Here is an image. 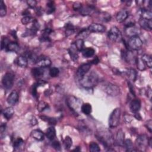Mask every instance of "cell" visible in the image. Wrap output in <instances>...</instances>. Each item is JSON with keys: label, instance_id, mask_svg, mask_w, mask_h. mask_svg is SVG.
Segmentation results:
<instances>
[{"label": "cell", "instance_id": "cell-1", "mask_svg": "<svg viewBox=\"0 0 152 152\" xmlns=\"http://www.w3.org/2000/svg\"><path fill=\"white\" fill-rule=\"evenodd\" d=\"M81 85L86 89H91L96 86L99 82V75L95 71L87 73L81 80Z\"/></svg>", "mask_w": 152, "mask_h": 152}, {"label": "cell", "instance_id": "cell-2", "mask_svg": "<svg viewBox=\"0 0 152 152\" xmlns=\"http://www.w3.org/2000/svg\"><path fill=\"white\" fill-rule=\"evenodd\" d=\"M67 103L68 106L71 110H72L75 113H77L80 109L82 108V101L75 98L73 96H69L67 100Z\"/></svg>", "mask_w": 152, "mask_h": 152}, {"label": "cell", "instance_id": "cell-3", "mask_svg": "<svg viewBox=\"0 0 152 152\" xmlns=\"http://www.w3.org/2000/svg\"><path fill=\"white\" fill-rule=\"evenodd\" d=\"M121 118V109L119 108L115 109L111 114L109 118V126L111 128L116 127L119 124Z\"/></svg>", "mask_w": 152, "mask_h": 152}, {"label": "cell", "instance_id": "cell-4", "mask_svg": "<svg viewBox=\"0 0 152 152\" xmlns=\"http://www.w3.org/2000/svg\"><path fill=\"white\" fill-rule=\"evenodd\" d=\"M128 45L130 48L134 51L140 50L143 46V41L138 36H132L129 39L128 41Z\"/></svg>", "mask_w": 152, "mask_h": 152}, {"label": "cell", "instance_id": "cell-5", "mask_svg": "<svg viewBox=\"0 0 152 152\" xmlns=\"http://www.w3.org/2000/svg\"><path fill=\"white\" fill-rule=\"evenodd\" d=\"M136 146L140 150H144L149 145V139L146 135L142 134L137 137L135 140Z\"/></svg>", "mask_w": 152, "mask_h": 152}, {"label": "cell", "instance_id": "cell-6", "mask_svg": "<svg viewBox=\"0 0 152 152\" xmlns=\"http://www.w3.org/2000/svg\"><path fill=\"white\" fill-rule=\"evenodd\" d=\"M108 38L113 42H119L122 39V35L119 29L116 27H112L108 32Z\"/></svg>", "mask_w": 152, "mask_h": 152}, {"label": "cell", "instance_id": "cell-7", "mask_svg": "<svg viewBox=\"0 0 152 152\" xmlns=\"http://www.w3.org/2000/svg\"><path fill=\"white\" fill-rule=\"evenodd\" d=\"M14 75L11 73H7L3 76L2 79V84L7 89H10L14 84Z\"/></svg>", "mask_w": 152, "mask_h": 152}, {"label": "cell", "instance_id": "cell-8", "mask_svg": "<svg viewBox=\"0 0 152 152\" xmlns=\"http://www.w3.org/2000/svg\"><path fill=\"white\" fill-rule=\"evenodd\" d=\"M91 66H92V64L90 63L83 64L79 67L77 71V73H76L77 77L79 80H81L84 77V75L87 73H89V70L91 68Z\"/></svg>", "mask_w": 152, "mask_h": 152}, {"label": "cell", "instance_id": "cell-9", "mask_svg": "<svg viewBox=\"0 0 152 152\" xmlns=\"http://www.w3.org/2000/svg\"><path fill=\"white\" fill-rule=\"evenodd\" d=\"M105 91L111 96H116L120 93V88L115 84L109 83L105 87Z\"/></svg>", "mask_w": 152, "mask_h": 152}, {"label": "cell", "instance_id": "cell-10", "mask_svg": "<svg viewBox=\"0 0 152 152\" xmlns=\"http://www.w3.org/2000/svg\"><path fill=\"white\" fill-rule=\"evenodd\" d=\"M36 64L38 66V67H40V68L48 67L51 65V61L47 56H42L38 57Z\"/></svg>", "mask_w": 152, "mask_h": 152}, {"label": "cell", "instance_id": "cell-11", "mask_svg": "<svg viewBox=\"0 0 152 152\" xmlns=\"http://www.w3.org/2000/svg\"><path fill=\"white\" fill-rule=\"evenodd\" d=\"M89 31L92 33H103L105 32L106 30V27L101 24L98 23H93L90 24L88 28H87Z\"/></svg>", "mask_w": 152, "mask_h": 152}, {"label": "cell", "instance_id": "cell-12", "mask_svg": "<svg viewBox=\"0 0 152 152\" xmlns=\"http://www.w3.org/2000/svg\"><path fill=\"white\" fill-rule=\"evenodd\" d=\"M78 50L76 48L74 43H72L70 48L68 50V53L70 56L71 59L74 62H76L79 59V54Z\"/></svg>", "mask_w": 152, "mask_h": 152}, {"label": "cell", "instance_id": "cell-13", "mask_svg": "<svg viewBox=\"0 0 152 152\" xmlns=\"http://www.w3.org/2000/svg\"><path fill=\"white\" fill-rule=\"evenodd\" d=\"M19 100V94L16 90H13L8 96L7 101L10 105H15Z\"/></svg>", "mask_w": 152, "mask_h": 152}, {"label": "cell", "instance_id": "cell-14", "mask_svg": "<svg viewBox=\"0 0 152 152\" xmlns=\"http://www.w3.org/2000/svg\"><path fill=\"white\" fill-rule=\"evenodd\" d=\"M141 108V102L139 99H134L130 104V109L132 113H137Z\"/></svg>", "mask_w": 152, "mask_h": 152}, {"label": "cell", "instance_id": "cell-15", "mask_svg": "<svg viewBox=\"0 0 152 152\" xmlns=\"http://www.w3.org/2000/svg\"><path fill=\"white\" fill-rule=\"evenodd\" d=\"M115 144L119 146H123L124 143V132L122 130H119L116 133L115 139Z\"/></svg>", "mask_w": 152, "mask_h": 152}, {"label": "cell", "instance_id": "cell-16", "mask_svg": "<svg viewBox=\"0 0 152 152\" xmlns=\"http://www.w3.org/2000/svg\"><path fill=\"white\" fill-rule=\"evenodd\" d=\"M129 16V13L126 10L119 11L116 16V20L118 23H123Z\"/></svg>", "mask_w": 152, "mask_h": 152}, {"label": "cell", "instance_id": "cell-17", "mask_svg": "<svg viewBox=\"0 0 152 152\" xmlns=\"http://www.w3.org/2000/svg\"><path fill=\"white\" fill-rule=\"evenodd\" d=\"M139 24L142 28L148 31H150L152 29V21L151 20H147L141 18L139 20Z\"/></svg>", "mask_w": 152, "mask_h": 152}, {"label": "cell", "instance_id": "cell-18", "mask_svg": "<svg viewBox=\"0 0 152 152\" xmlns=\"http://www.w3.org/2000/svg\"><path fill=\"white\" fill-rule=\"evenodd\" d=\"M95 11V7L92 6H87L86 7H82L80 10V12L81 14L83 16H89V15L92 14Z\"/></svg>", "mask_w": 152, "mask_h": 152}, {"label": "cell", "instance_id": "cell-19", "mask_svg": "<svg viewBox=\"0 0 152 152\" xmlns=\"http://www.w3.org/2000/svg\"><path fill=\"white\" fill-rule=\"evenodd\" d=\"M16 63L20 67L25 68L28 65V59L26 56H19L16 60Z\"/></svg>", "mask_w": 152, "mask_h": 152}, {"label": "cell", "instance_id": "cell-20", "mask_svg": "<svg viewBox=\"0 0 152 152\" xmlns=\"http://www.w3.org/2000/svg\"><path fill=\"white\" fill-rule=\"evenodd\" d=\"M31 136L38 141H42L44 140V134L40 130H34L31 132Z\"/></svg>", "mask_w": 152, "mask_h": 152}, {"label": "cell", "instance_id": "cell-21", "mask_svg": "<svg viewBox=\"0 0 152 152\" xmlns=\"http://www.w3.org/2000/svg\"><path fill=\"white\" fill-rule=\"evenodd\" d=\"M6 51L8 52H17L19 50L20 47L19 45L17 42H10L7 47L6 48Z\"/></svg>", "mask_w": 152, "mask_h": 152}, {"label": "cell", "instance_id": "cell-22", "mask_svg": "<svg viewBox=\"0 0 152 152\" xmlns=\"http://www.w3.org/2000/svg\"><path fill=\"white\" fill-rule=\"evenodd\" d=\"M32 74L36 79H39L43 75L44 70L43 68L36 67L32 70Z\"/></svg>", "mask_w": 152, "mask_h": 152}, {"label": "cell", "instance_id": "cell-23", "mask_svg": "<svg viewBox=\"0 0 152 152\" xmlns=\"http://www.w3.org/2000/svg\"><path fill=\"white\" fill-rule=\"evenodd\" d=\"M140 16L141 18L147 19V20H151L152 19V13L151 10H149L145 8H142L140 10Z\"/></svg>", "mask_w": 152, "mask_h": 152}, {"label": "cell", "instance_id": "cell-24", "mask_svg": "<svg viewBox=\"0 0 152 152\" xmlns=\"http://www.w3.org/2000/svg\"><path fill=\"white\" fill-rule=\"evenodd\" d=\"M14 114V110L13 107H8L4 109L3 111V115L4 117L7 120L10 119Z\"/></svg>", "mask_w": 152, "mask_h": 152}, {"label": "cell", "instance_id": "cell-25", "mask_svg": "<svg viewBox=\"0 0 152 152\" xmlns=\"http://www.w3.org/2000/svg\"><path fill=\"white\" fill-rule=\"evenodd\" d=\"M46 134L47 137L50 140H53L56 136V130L54 127H51L48 128L46 131Z\"/></svg>", "mask_w": 152, "mask_h": 152}, {"label": "cell", "instance_id": "cell-26", "mask_svg": "<svg viewBox=\"0 0 152 152\" xmlns=\"http://www.w3.org/2000/svg\"><path fill=\"white\" fill-rule=\"evenodd\" d=\"M81 111L84 114H85L86 115H89L91 113H92V105L88 103H83L82 106Z\"/></svg>", "mask_w": 152, "mask_h": 152}, {"label": "cell", "instance_id": "cell-27", "mask_svg": "<svg viewBox=\"0 0 152 152\" xmlns=\"http://www.w3.org/2000/svg\"><path fill=\"white\" fill-rule=\"evenodd\" d=\"M83 56L86 58H90L94 55L95 51L93 48H84L83 51H82Z\"/></svg>", "mask_w": 152, "mask_h": 152}, {"label": "cell", "instance_id": "cell-28", "mask_svg": "<svg viewBox=\"0 0 152 152\" xmlns=\"http://www.w3.org/2000/svg\"><path fill=\"white\" fill-rule=\"evenodd\" d=\"M142 60L143 61L145 65H146L149 68H151L152 66V59L151 56L149 55L144 54L142 57Z\"/></svg>", "mask_w": 152, "mask_h": 152}, {"label": "cell", "instance_id": "cell-29", "mask_svg": "<svg viewBox=\"0 0 152 152\" xmlns=\"http://www.w3.org/2000/svg\"><path fill=\"white\" fill-rule=\"evenodd\" d=\"M127 75L130 80L132 82H135L137 79V71L134 69H129L127 71Z\"/></svg>", "mask_w": 152, "mask_h": 152}, {"label": "cell", "instance_id": "cell-30", "mask_svg": "<svg viewBox=\"0 0 152 152\" xmlns=\"http://www.w3.org/2000/svg\"><path fill=\"white\" fill-rule=\"evenodd\" d=\"M124 145L125 146L127 151H136L134 149V146H133L132 141L131 140H130V139H127L124 142Z\"/></svg>", "mask_w": 152, "mask_h": 152}, {"label": "cell", "instance_id": "cell-31", "mask_svg": "<svg viewBox=\"0 0 152 152\" xmlns=\"http://www.w3.org/2000/svg\"><path fill=\"white\" fill-rule=\"evenodd\" d=\"M126 33H127V35H131V36H136V35H137V34L139 33V30H137V28H135L134 26L130 27H127Z\"/></svg>", "mask_w": 152, "mask_h": 152}, {"label": "cell", "instance_id": "cell-32", "mask_svg": "<svg viewBox=\"0 0 152 152\" xmlns=\"http://www.w3.org/2000/svg\"><path fill=\"white\" fill-rule=\"evenodd\" d=\"M74 32V26L71 23H67L66 25V33L68 36L73 34Z\"/></svg>", "mask_w": 152, "mask_h": 152}, {"label": "cell", "instance_id": "cell-33", "mask_svg": "<svg viewBox=\"0 0 152 152\" xmlns=\"http://www.w3.org/2000/svg\"><path fill=\"white\" fill-rule=\"evenodd\" d=\"M7 14V7L3 1H0V16L4 17Z\"/></svg>", "mask_w": 152, "mask_h": 152}, {"label": "cell", "instance_id": "cell-34", "mask_svg": "<svg viewBox=\"0 0 152 152\" xmlns=\"http://www.w3.org/2000/svg\"><path fill=\"white\" fill-rule=\"evenodd\" d=\"M89 150L92 152H98L100 150L99 145L95 142H91L90 143Z\"/></svg>", "mask_w": 152, "mask_h": 152}, {"label": "cell", "instance_id": "cell-35", "mask_svg": "<svg viewBox=\"0 0 152 152\" xmlns=\"http://www.w3.org/2000/svg\"><path fill=\"white\" fill-rule=\"evenodd\" d=\"M135 63L137 64V68L141 70H144L146 68V65L144 64V63H143V61L142 60V59L140 58H136L135 59Z\"/></svg>", "mask_w": 152, "mask_h": 152}, {"label": "cell", "instance_id": "cell-36", "mask_svg": "<svg viewBox=\"0 0 152 152\" xmlns=\"http://www.w3.org/2000/svg\"><path fill=\"white\" fill-rule=\"evenodd\" d=\"M40 118H42V120L46 121V122L50 124L55 125L56 123V120L54 118L46 116H40Z\"/></svg>", "mask_w": 152, "mask_h": 152}, {"label": "cell", "instance_id": "cell-37", "mask_svg": "<svg viewBox=\"0 0 152 152\" xmlns=\"http://www.w3.org/2000/svg\"><path fill=\"white\" fill-rule=\"evenodd\" d=\"M76 48H77L79 51H82L84 49V41L83 39H77L74 43Z\"/></svg>", "mask_w": 152, "mask_h": 152}, {"label": "cell", "instance_id": "cell-38", "mask_svg": "<svg viewBox=\"0 0 152 152\" xmlns=\"http://www.w3.org/2000/svg\"><path fill=\"white\" fill-rule=\"evenodd\" d=\"M64 144L66 149L68 150L71 148L73 145V141L72 139L69 136H67L64 140Z\"/></svg>", "mask_w": 152, "mask_h": 152}, {"label": "cell", "instance_id": "cell-39", "mask_svg": "<svg viewBox=\"0 0 152 152\" xmlns=\"http://www.w3.org/2000/svg\"><path fill=\"white\" fill-rule=\"evenodd\" d=\"M90 32L88 30V29H83L79 33L77 38H79V39H83V38H86L90 34Z\"/></svg>", "mask_w": 152, "mask_h": 152}, {"label": "cell", "instance_id": "cell-40", "mask_svg": "<svg viewBox=\"0 0 152 152\" xmlns=\"http://www.w3.org/2000/svg\"><path fill=\"white\" fill-rule=\"evenodd\" d=\"M24 144V141L21 138H18L16 140V141L14 142V149L15 150H17L19 149L20 147L22 146V145Z\"/></svg>", "mask_w": 152, "mask_h": 152}, {"label": "cell", "instance_id": "cell-41", "mask_svg": "<svg viewBox=\"0 0 152 152\" xmlns=\"http://www.w3.org/2000/svg\"><path fill=\"white\" fill-rule=\"evenodd\" d=\"M48 107V104L45 103V102H40L38 106V110L39 112H42L45 111L46 109H47Z\"/></svg>", "mask_w": 152, "mask_h": 152}, {"label": "cell", "instance_id": "cell-42", "mask_svg": "<svg viewBox=\"0 0 152 152\" xmlns=\"http://www.w3.org/2000/svg\"><path fill=\"white\" fill-rule=\"evenodd\" d=\"M59 73V70L56 67H52L50 70V75L52 77H56Z\"/></svg>", "mask_w": 152, "mask_h": 152}, {"label": "cell", "instance_id": "cell-43", "mask_svg": "<svg viewBox=\"0 0 152 152\" xmlns=\"http://www.w3.org/2000/svg\"><path fill=\"white\" fill-rule=\"evenodd\" d=\"M100 18L103 22H109L111 19V17L110 16V14L108 13H103L102 14H100Z\"/></svg>", "mask_w": 152, "mask_h": 152}, {"label": "cell", "instance_id": "cell-44", "mask_svg": "<svg viewBox=\"0 0 152 152\" xmlns=\"http://www.w3.org/2000/svg\"><path fill=\"white\" fill-rule=\"evenodd\" d=\"M32 21H33V19H32V18L29 16H26L22 19V23L23 24H27Z\"/></svg>", "mask_w": 152, "mask_h": 152}, {"label": "cell", "instance_id": "cell-45", "mask_svg": "<svg viewBox=\"0 0 152 152\" xmlns=\"http://www.w3.org/2000/svg\"><path fill=\"white\" fill-rule=\"evenodd\" d=\"M10 42V40L7 38H4L1 41V50H3V49H6L7 45Z\"/></svg>", "mask_w": 152, "mask_h": 152}, {"label": "cell", "instance_id": "cell-46", "mask_svg": "<svg viewBox=\"0 0 152 152\" xmlns=\"http://www.w3.org/2000/svg\"><path fill=\"white\" fill-rule=\"evenodd\" d=\"M27 3L30 8H35L37 5V1H35V0H28V1H27Z\"/></svg>", "mask_w": 152, "mask_h": 152}, {"label": "cell", "instance_id": "cell-47", "mask_svg": "<svg viewBox=\"0 0 152 152\" xmlns=\"http://www.w3.org/2000/svg\"><path fill=\"white\" fill-rule=\"evenodd\" d=\"M38 86V83H35L32 86V95L34 97H36L37 96V87Z\"/></svg>", "mask_w": 152, "mask_h": 152}, {"label": "cell", "instance_id": "cell-48", "mask_svg": "<svg viewBox=\"0 0 152 152\" xmlns=\"http://www.w3.org/2000/svg\"><path fill=\"white\" fill-rule=\"evenodd\" d=\"M52 146L53 148L55 149V150H59L61 149L60 143H59V142H58V141H54V142H53V143H52Z\"/></svg>", "mask_w": 152, "mask_h": 152}, {"label": "cell", "instance_id": "cell-49", "mask_svg": "<svg viewBox=\"0 0 152 152\" xmlns=\"http://www.w3.org/2000/svg\"><path fill=\"white\" fill-rule=\"evenodd\" d=\"M151 124H152V121H151V119L147 121V122L146 124V126L147 130L149 131V132L150 133H151V132H152V126H151Z\"/></svg>", "mask_w": 152, "mask_h": 152}, {"label": "cell", "instance_id": "cell-50", "mask_svg": "<svg viewBox=\"0 0 152 152\" xmlns=\"http://www.w3.org/2000/svg\"><path fill=\"white\" fill-rule=\"evenodd\" d=\"M82 6L80 3H75L73 5V8L74 10H80Z\"/></svg>", "mask_w": 152, "mask_h": 152}, {"label": "cell", "instance_id": "cell-51", "mask_svg": "<svg viewBox=\"0 0 152 152\" xmlns=\"http://www.w3.org/2000/svg\"><path fill=\"white\" fill-rule=\"evenodd\" d=\"M30 123H31V124L33 126H36L37 124H38V121H37V119L35 118V117H32V118L31 119V120H30Z\"/></svg>", "mask_w": 152, "mask_h": 152}, {"label": "cell", "instance_id": "cell-52", "mask_svg": "<svg viewBox=\"0 0 152 152\" xmlns=\"http://www.w3.org/2000/svg\"><path fill=\"white\" fill-rule=\"evenodd\" d=\"M99 58H98V56H96L92 61H91V64H98V63H99Z\"/></svg>", "mask_w": 152, "mask_h": 152}, {"label": "cell", "instance_id": "cell-53", "mask_svg": "<svg viewBox=\"0 0 152 152\" xmlns=\"http://www.w3.org/2000/svg\"><path fill=\"white\" fill-rule=\"evenodd\" d=\"M6 128V124H2V125L1 126V127H0V131H1V134H3V132L5 131Z\"/></svg>", "mask_w": 152, "mask_h": 152}, {"label": "cell", "instance_id": "cell-54", "mask_svg": "<svg viewBox=\"0 0 152 152\" xmlns=\"http://www.w3.org/2000/svg\"><path fill=\"white\" fill-rule=\"evenodd\" d=\"M135 117L137 119H139V120H140V119H142V117L140 116V114H138V112H137V113H135Z\"/></svg>", "mask_w": 152, "mask_h": 152}]
</instances>
